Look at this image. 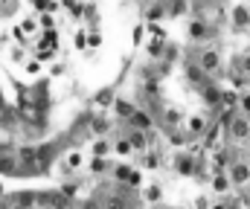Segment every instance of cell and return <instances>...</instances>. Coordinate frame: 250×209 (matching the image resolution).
Wrapping results in <instances>:
<instances>
[{
	"instance_id": "1",
	"label": "cell",
	"mask_w": 250,
	"mask_h": 209,
	"mask_svg": "<svg viewBox=\"0 0 250 209\" xmlns=\"http://www.w3.org/2000/svg\"><path fill=\"white\" fill-rule=\"evenodd\" d=\"M224 122H227V137L233 139V142H245V139H250V116H245L242 111L227 114Z\"/></svg>"
},
{
	"instance_id": "2",
	"label": "cell",
	"mask_w": 250,
	"mask_h": 209,
	"mask_svg": "<svg viewBox=\"0 0 250 209\" xmlns=\"http://www.w3.org/2000/svg\"><path fill=\"white\" fill-rule=\"evenodd\" d=\"M15 160L21 166V174H41L38 169V145H18L15 148Z\"/></svg>"
},
{
	"instance_id": "3",
	"label": "cell",
	"mask_w": 250,
	"mask_h": 209,
	"mask_svg": "<svg viewBox=\"0 0 250 209\" xmlns=\"http://www.w3.org/2000/svg\"><path fill=\"white\" fill-rule=\"evenodd\" d=\"M187 35L192 41H198V44H209L212 38H218V26L212 20H207V18H195L187 26Z\"/></svg>"
},
{
	"instance_id": "4",
	"label": "cell",
	"mask_w": 250,
	"mask_h": 209,
	"mask_svg": "<svg viewBox=\"0 0 250 209\" xmlns=\"http://www.w3.org/2000/svg\"><path fill=\"white\" fill-rule=\"evenodd\" d=\"M195 64L204 70L207 76H215V73L221 70V50H218V47H201Z\"/></svg>"
},
{
	"instance_id": "5",
	"label": "cell",
	"mask_w": 250,
	"mask_h": 209,
	"mask_svg": "<svg viewBox=\"0 0 250 209\" xmlns=\"http://www.w3.org/2000/svg\"><path fill=\"white\" fill-rule=\"evenodd\" d=\"M123 137L131 142V148H134V151H146V148L154 142V131H151V128H148V131H140V128L125 125V128H123Z\"/></svg>"
},
{
	"instance_id": "6",
	"label": "cell",
	"mask_w": 250,
	"mask_h": 209,
	"mask_svg": "<svg viewBox=\"0 0 250 209\" xmlns=\"http://www.w3.org/2000/svg\"><path fill=\"white\" fill-rule=\"evenodd\" d=\"M99 204L102 209H134V201H131V195H123V192H108L105 198H99Z\"/></svg>"
},
{
	"instance_id": "7",
	"label": "cell",
	"mask_w": 250,
	"mask_h": 209,
	"mask_svg": "<svg viewBox=\"0 0 250 209\" xmlns=\"http://www.w3.org/2000/svg\"><path fill=\"white\" fill-rule=\"evenodd\" d=\"M227 177H230V183H233V186H245V183L250 180V163L233 160V163H230V171H227Z\"/></svg>"
},
{
	"instance_id": "8",
	"label": "cell",
	"mask_w": 250,
	"mask_h": 209,
	"mask_svg": "<svg viewBox=\"0 0 250 209\" xmlns=\"http://www.w3.org/2000/svg\"><path fill=\"white\" fill-rule=\"evenodd\" d=\"M125 125H131V128H140V131H148V128H154V119H151V114H148V111H143V108H134V114L125 119Z\"/></svg>"
},
{
	"instance_id": "9",
	"label": "cell",
	"mask_w": 250,
	"mask_h": 209,
	"mask_svg": "<svg viewBox=\"0 0 250 209\" xmlns=\"http://www.w3.org/2000/svg\"><path fill=\"white\" fill-rule=\"evenodd\" d=\"M221 93H224V90H221L218 84H212V78H209L207 84H201V99H204L209 108H221Z\"/></svg>"
},
{
	"instance_id": "10",
	"label": "cell",
	"mask_w": 250,
	"mask_h": 209,
	"mask_svg": "<svg viewBox=\"0 0 250 209\" xmlns=\"http://www.w3.org/2000/svg\"><path fill=\"white\" fill-rule=\"evenodd\" d=\"M111 119L105 116V114H90V119H87V128H90V134L93 137H105L108 131H111Z\"/></svg>"
},
{
	"instance_id": "11",
	"label": "cell",
	"mask_w": 250,
	"mask_h": 209,
	"mask_svg": "<svg viewBox=\"0 0 250 209\" xmlns=\"http://www.w3.org/2000/svg\"><path fill=\"white\" fill-rule=\"evenodd\" d=\"M172 169H175L178 174H184V177H195V174H198L195 160H192V157H187V154H178V157H175V163H172Z\"/></svg>"
},
{
	"instance_id": "12",
	"label": "cell",
	"mask_w": 250,
	"mask_h": 209,
	"mask_svg": "<svg viewBox=\"0 0 250 209\" xmlns=\"http://www.w3.org/2000/svg\"><path fill=\"white\" fill-rule=\"evenodd\" d=\"M230 18H233V29H236V32L250 29V9H248V6H233Z\"/></svg>"
},
{
	"instance_id": "13",
	"label": "cell",
	"mask_w": 250,
	"mask_h": 209,
	"mask_svg": "<svg viewBox=\"0 0 250 209\" xmlns=\"http://www.w3.org/2000/svg\"><path fill=\"white\" fill-rule=\"evenodd\" d=\"M209 78H212V76H207V73H204V70L198 67L195 61H189V64H187V81H189V84L201 87V84H207Z\"/></svg>"
},
{
	"instance_id": "14",
	"label": "cell",
	"mask_w": 250,
	"mask_h": 209,
	"mask_svg": "<svg viewBox=\"0 0 250 209\" xmlns=\"http://www.w3.org/2000/svg\"><path fill=\"white\" fill-rule=\"evenodd\" d=\"M207 125H209V122H207V116H201V114H198V116H189V122H187V128H189L192 137H204V134H207Z\"/></svg>"
},
{
	"instance_id": "15",
	"label": "cell",
	"mask_w": 250,
	"mask_h": 209,
	"mask_svg": "<svg viewBox=\"0 0 250 209\" xmlns=\"http://www.w3.org/2000/svg\"><path fill=\"white\" fill-rule=\"evenodd\" d=\"M131 171H134V169H131L128 163H117V166H111V171H108V174L114 177V183H128Z\"/></svg>"
},
{
	"instance_id": "16",
	"label": "cell",
	"mask_w": 250,
	"mask_h": 209,
	"mask_svg": "<svg viewBox=\"0 0 250 209\" xmlns=\"http://www.w3.org/2000/svg\"><path fill=\"white\" fill-rule=\"evenodd\" d=\"M230 163H233V157H230V151H227V148H221V151H215V154H212V171H224Z\"/></svg>"
},
{
	"instance_id": "17",
	"label": "cell",
	"mask_w": 250,
	"mask_h": 209,
	"mask_svg": "<svg viewBox=\"0 0 250 209\" xmlns=\"http://www.w3.org/2000/svg\"><path fill=\"white\" fill-rule=\"evenodd\" d=\"M181 58V47L178 44H166L163 47V56H160V61H163V67H169V64H175Z\"/></svg>"
},
{
	"instance_id": "18",
	"label": "cell",
	"mask_w": 250,
	"mask_h": 209,
	"mask_svg": "<svg viewBox=\"0 0 250 209\" xmlns=\"http://www.w3.org/2000/svg\"><path fill=\"white\" fill-rule=\"evenodd\" d=\"M111 108H114V114H117L123 122L134 114V105H131V102H125V99H114V102H111Z\"/></svg>"
},
{
	"instance_id": "19",
	"label": "cell",
	"mask_w": 250,
	"mask_h": 209,
	"mask_svg": "<svg viewBox=\"0 0 250 209\" xmlns=\"http://www.w3.org/2000/svg\"><path fill=\"white\" fill-rule=\"evenodd\" d=\"M233 183H230V177H227V171H215V177H212V192H218V195H224L227 189H230Z\"/></svg>"
},
{
	"instance_id": "20",
	"label": "cell",
	"mask_w": 250,
	"mask_h": 209,
	"mask_svg": "<svg viewBox=\"0 0 250 209\" xmlns=\"http://www.w3.org/2000/svg\"><path fill=\"white\" fill-rule=\"evenodd\" d=\"M160 18H166V9H163V3H160V0H154V3L146 9V20H148V23H154V20H160Z\"/></svg>"
},
{
	"instance_id": "21",
	"label": "cell",
	"mask_w": 250,
	"mask_h": 209,
	"mask_svg": "<svg viewBox=\"0 0 250 209\" xmlns=\"http://www.w3.org/2000/svg\"><path fill=\"white\" fill-rule=\"evenodd\" d=\"M111 166H114V163H111L108 157H93V160H90V171H93V174H108Z\"/></svg>"
},
{
	"instance_id": "22",
	"label": "cell",
	"mask_w": 250,
	"mask_h": 209,
	"mask_svg": "<svg viewBox=\"0 0 250 209\" xmlns=\"http://www.w3.org/2000/svg\"><path fill=\"white\" fill-rule=\"evenodd\" d=\"M111 148H114V142H111V139H105V137L93 139V157H108V154H111Z\"/></svg>"
},
{
	"instance_id": "23",
	"label": "cell",
	"mask_w": 250,
	"mask_h": 209,
	"mask_svg": "<svg viewBox=\"0 0 250 209\" xmlns=\"http://www.w3.org/2000/svg\"><path fill=\"white\" fill-rule=\"evenodd\" d=\"M163 47H166V41H163V38H154V41H148V44H146V53H148L154 61H160V56H163Z\"/></svg>"
},
{
	"instance_id": "24",
	"label": "cell",
	"mask_w": 250,
	"mask_h": 209,
	"mask_svg": "<svg viewBox=\"0 0 250 209\" xmlns=\"http://www.w3.org/2000/svg\"><path fill=\"white\" fill-rule=\"evenodd\" d=\"M114 99H117V96H114V87H105V90H99V93L93 96V102H96L99 108H111Z\"/></svg>"
},
{
	"instance_id": "25",
	"label": "cell",
	"mask_w": 250,
	"mask_h": 209,
	"mask_svg": "<svg viewBox=\"0 0 250 209\" xmlns=\"http://www.w3.org/2000/svg\"><path fill=\"white\" fill-rule=\"evenodd\" d=\"M143 169H148V171L160 169V154H157V151H148V148H146V154H143Z\"/></svg>"
},
{
	"instance_id": "26",
	"label": "cell",
	"mask_w": 250,
	"mask_h": 209,
	"mask_svg": "<svg viewBox=\"0 0 250 209\" xmlns=\"http://www.w3.org/2000/svg\"><path fill=\"white\" fill-rule=\"evenodd\" d=\"M82 166H84L82 151H70V154H67V171H79Z\"/></svg>"
},
{
	"instance_id": "27",
	"label": "cell",
	"mask_w": 250,
	"mask_h": 209,
	"mask_svg": "<svg viewBox=\"0 0 250 209\" xmlns=\"http://www.w3.org/2000/svg\"><path fill=\"white\" fill-rule=\"evenodd\" d=\"M143 198H146V201H148V204H157V201H160V198H163V189H160V186H157V183H151V186H148V189H146V192H143Z\"/></svg>"
},
{
	"instance_id": "28",
	"label": "cell",
	"mask_w": 250,
	"mask_h": 209,
	"mask_svg": "<svg viewBox=\"0 0 250 209\" xmlns=\"http://www.w3.org/2000/svg\"><path fill=\"white\" fill-rule=\"evenodd\" d=\"M160 111H163V122H166V125H172V128H175V125L181 122V114H178L175 108H160Z\"/></svg>"
},
{
	"instance_id": "29",
	"label": "cell",
	"mask_w": 250,
	"mask_h": 209,
	"mask_svg": "<svg viewBox=\"0 0 250 209\" xmlns=\"http://www.w3.org/2000/svg\"><path fill=\"white\" fill-rule=\"evenodd\" d=\"M18 12V0H0V18H12Z\"/></svg>"
},
{
	"instance_id": "30",
	"label": "cell",
	"mask_w": 250,
	"mask_h": 209,
	"mask_svg": "<svg viewBox=\"0 0 250 209\" xmlns=\"http://www.w3.org/2000/svg\"><path fill=\"white\" fill-rule=\"evenodd\" d=\"M114 151H117V154H123V157H128V154H131L134 148H131V142H128L125 137H120L117 142H114Z\"/></svg>"
},
{
	"instance_id": "31",
	"label": "cell",
	"mask_w": 250,
	"mask_h": 209,
	"mask_svg": "<svg viewBox=\"0 0 250 209\" xmlns=\"http://www.w3.org/2000/svg\"><path fill=\"white\" fill-rule=\"evenodd\" d=\"M239 111L250 116V93H239Z\"/></svg>"
},
{
	"instance_id": "32",
	"label": "cell",
	"mask_w": 250,
	"mask_h": 209,
	"mask_svg": "<svg viewBox=\"0 0 250 209\" xmlns=\"http://www.w3.org/2000/svg\"><path fill=\"white\" fill-rule=\"evenodd\" d=\"M79 209H102V204H99V198L93 195L90 201H84V204H79Z\"/></svg>"
},
{
	"instance_id": "33",
	"label": "cell",
	"mask_w": 250,
	"mask_h": 209,
	"mask_svg": "<svg viewBox=\"0 0 250 209\" xmlns=\"http://www.w3.org/2000/svg\"><path fill=\"white\" fill-rule=\"evenodd\" d=\"M35 26H38V23H35L32 18H26V20H21V32H35Z\"/></svg>"
},
{
	"instance_id": "34",
	"label": "cell",
	"mask_w": 250,
	"mask_h": 209,
	"mask_svg": "<svg viewBox=\"0 0 250 209\" xmlns=\"http://www.w3.org/2000/svg\"><path fill=\"white\" fill-rule=\"evenodd\" d=\"M73 44H76L79 50H84V47H87V35H84V32H76V38H73Z\"/></svg>"
},
{
	"instance_id": "35",
	"label": "cell",
	"mask_w": 250,
	"mask_h": 209,
	"mask_svg": "<svg viewBox=\"0 0 250 209\" xmlns=\"http://www.w3.org/2000/svg\"><path fill=\"white\" fill-rule=\"evenodd\" d=\"M239 61H242V73H245V78L250 81V53H248V56H242Z\"/></svg>"
},
{
	"instance_id": "36",
	"label": "cell",
	"mask_w": 250,
	"mask_h": 209,
	"mask_svg": "<svg viewBox=\"0 0 250 209\" xmlns=\"http://www.w3.org/2000/svg\"><path fill=\"white\" fill-rule=\"evenodd\" d=\"M41 26H44V29H53V18H50V12L41 18Z\"/></svg>"
},
{
	"instance_id": "37",
	"label": "cell",
	"mask_w": 250,
	"mask_h": 209,
	"mask_svg": "<svg viewBox=\"0 0 250 209\" xmlns=\"http://www.w3.org/2000/svg\"><path fill=\"white\" fill-rule=\"evenodd\" d=\"M140 41H143V23L134 29V44H140Z\"/></svg>"
},
{
	"instance_id": "38",
	"label": "cell",
	"mask_w": 250,
	"mask_h": 209,
	"mask_svg": "<svg viewBox=\"0 0 250 209\" xmlns=\"http://www.w3.org/2000/svg\"><path fill=\"white\" fill-rule=\"evenodd\" d=\"M26 70H29V73H32V76H35V73H38V70H41V64H38V61H29V64H26Z\"/></svg>"
},
{
	"instance_id": "39",
	"label": "cell",
	"mask_w": 250,
	"mask_h": 209,
	"mask_svg": "<svg viewBox=\"0 0 250 209\" xmlns=\"http://www.w3.org/2000/svg\"><path fill=\"white\" fill-rule=\"evenodd\" d=\"M195 207H198V209H207V207H209V201H207V198H198V201H195Z\"/></svg>"
},
{
	"instance_id": "40",
	"label": "cell",
	"mask_w": 250,
	"mask_h": 209,
	"mask_svg": "<svg viewBox=\"0 0 250 209\" xmlns=\"http://www.w3.org/2000/svg\"><path fill=\"white\" fill-rule=\"evenodd\" d=\"M99 41H102L99 35H90V38H87V44H90V47H99Z\"/></svg>"
},
{
	"instance_id": "41",
	"label": "cell",
	"mask_w": 250,
	"mask_h": 209,
	"mask_svg": "<svg viewBox=\"0 0 250 209\" xmlns=\"http://www.w3.org/2000/svg\"><path fill=\"white\" fill-rule=\"evenodd\" d=\"M212 209H230V207H227V204H215Z\"/></svg>"
},
{
	"instance_id": "42",
	"label": "cell",
	"mask_w": 250,
	"mask_h": 209,
	"mask_svg": "<svg viewBox=\"0 0 250 209\" xmlns=\"http://www.w3.org/2000/svg\"><path fill=\"white\" fill-rule=\"evenodd\" d=\"M3 195H6V189H3V183H0V198H3Z\"/></svg>"
},
{
	"instance_id": "43",
	"label": "cell",
	"mask_w": 250,
	"mask_h": 209,
	"mask_svg": "<svg viewBox=\"0 0 250 209\" xmlns=\"http://www.w3.org/2000/svg\"><path fill=\"white\" fill-rule=\"evenodd\" d=\"M157 209H169V207H157Z\"/></svg>"
},
{
	"instance_id": "44",
	"label": "cell",
	"mask_w": 250,
	"mask_h": 209,
	"mask_svg": "<svg viewBox=\"0 0 250 209\" xmlns=\"http://www.w3.org/2000/svg\"><path fill=\"white\" fill-rule=\"evenodd\" d=\"M248 9H250V3H248Z\"/></svg>"
},
{
	"instance_id": "45",
	"label": "cell",
	"mask_w": 250,
	"mask_h": 209,
	"mask_svg": "<svg viewBox=\"0 0 250 209\" xmlns=\"http://www.w3.org/2000/svg\"><path fill=\"white\" fill-rule=\"evenodd\" d=\"M29 3H32V0H29Z\"/></svg>"
}]
</instances>
